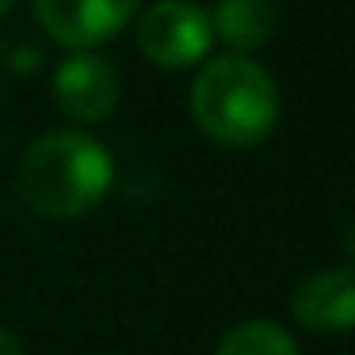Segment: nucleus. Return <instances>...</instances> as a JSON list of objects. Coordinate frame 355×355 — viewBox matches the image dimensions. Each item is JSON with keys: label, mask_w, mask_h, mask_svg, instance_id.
Returning a JSON list of instances; mask_svg holds the SVG:
<instances>
[{"label": "nucleus", "mask_w": 355, "mask_h": 355, "mask_svg": "<svg viewBox=\"0 0 355 355\" xmlns=\"http://www.w3.org/2000/svg\"><path fill=\"white\" fill-rule=\"evenodd\" d=\"M352 256H355V230H352Z\"/></svg>", "instance_id": "nucleus-11"}, {"label": "nucleus", "mask_w": 355, "mask_h": 355, "mask_svg": "<svg viewBox=\"0 0 355 355\" xmlns=\"http://www.w3.org/2000/svg\"><path fill=\"white\" fill-rule=\"evenodd\" d=\"M210 27L233 50H260L275 31V4L271 0H218Z\"/></svg>", "instance_id": "nucleus-7"}, {"label": "nucleus", "mask_w": 355, "mask_h": 355, "mask_svg": "<svg viewBox=\"0 0 355 355\" xmlns=\"http://www.w3.org/2000/svg\"><path fill=\"white\" fill-rule=\"evenodd\" d=\"M294 317L313 332L355 329V271H317L294 294Z\"/></svg>", "instance_id": "nucleus-6"}, {"label": "nucleus", "mask_w": 355, "mask_h": 355, "mask_svg": "<svg viewBox=\"0 0 355 355\" xmlns=\"http://www.w3.org/2000/svg\"><path fill=\"white\" fill-rule=\"evenodd\" d=\"M191 115L207 138L230 149H248L271 134L279 119L275 80L241 54L214 58L191 88Z\"/></svg>", "instance_id": "nucleus-2"}, {"label": "nucleus", "mask_w": 355, "mask_h": 355, "mask_svg": "<svg viewBox=\"0 0 355 355\" xmlns=\"http://www.w3.org/2000/svg\"><path fill=\"white\" fill-rule=\"evenodd\" d=\"M218 355H298V347L279 324L248 321L218 344Z\"/></svg>", "instance_id": "nucleus-8"}, {"label": "nucleus", "mask_w": 355, "mask_h": 355, "mask_svg": "<svg viewBox=\"0 0 355 355\" xmlns=\"http://www.w3.org/2000/svg\"><path fill=\"white\" fill-rule=\"evenodd\" d=\"M16 8V0H0V16H4V12H12Z\"/></svg>", "instance_id": "nucleus-10"}, {"label": "nucleus", "mask_w": 355, "mask_h": 355, "mask_svg": "<svg viewBox=\"0 0 355 355\" xmlns=\"http://www.w3.org/2000/svg\"><path fill=\"white\" fill-rule=\"evenodd\" d=\"M31 4L42 31L73 50H88L119 35L138 12V0H31Z\"/></svg>", "instance_id": "nucleus-4"}, {"label": "nucleus", "mask_w": 355, "mask_h": 355, "mask_svg": "<svg viewBox=\"0 0 355 355\" xmlns=\"http://www.w3.org/2000/svg\"><path fill=\"white\" fill-rule=\"evenodd\" d=\"M54 96H58V107L69 119L100 123L119 103V77L103 58L77 54L69 62H62V69L54 73Z\"/></svg>", "instance_id": "nucleus-5"}, {"label": "nucleus", "mask_w": 355, "mask_h": 355, "mask_svg": "<svg viewBox=\"0 0 355 355\" xmlns=\"http://www.w3.org/2000/svg\"><path fill=\"white\" fill-rule=\"evenodd\" d=\"M0 355H24V347H19V340L12 336V332L0 329Z\"/></svg>", "instance_id": "nucleus-9"}, {"label": "nucleus", "mask_w": 355, "mask_h": 355, "mask_svg": "<svg viewBox=\"0 0 355 355\" xmlns=\"http://www.w3.org/2000/svg\"><path fill=\"white\" fill-rule=\"evenodd\" d=\"M214 39L210 16L187 0H157L138 19V46L161 69H187L202 62Z\"/></svg>", "instance_id": "nucleus-3"}, {"label": "nucleus", "mask_w": 355, "mask_h": 355, "mask_svg": "<svg viewBox=\"0 0 355 355\" xmlns=\"http://www.w3.org/2000/svg\"><path fill=\"white\" fill-rule=\"evenodd\" d=\"M111 157L88 134L58 130L27 146L19 161V191L42 218H80L107 195Z\"/></svg>", "instance_id": "nucleus-1"}]
</instances>
